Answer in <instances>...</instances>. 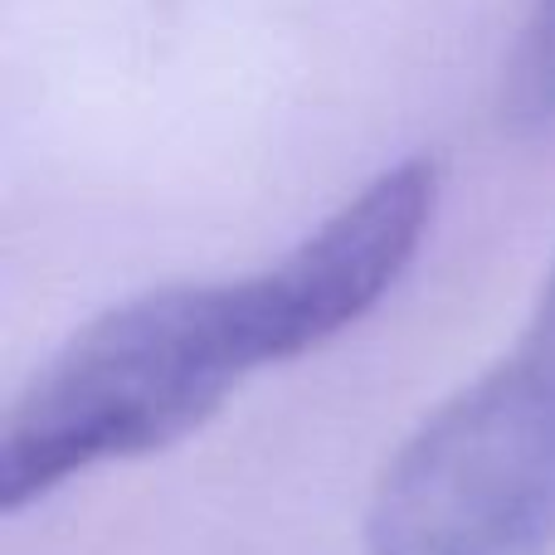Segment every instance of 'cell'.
Wrapping results in <instances>:
<instances>
[{
    "mask_svg": "<svg viewBox=\"0 0 555 555\" xmlns=\"http://www.w3.org/2000/svg\"><path fill=\"white\" fill-rule=\"evenodd\" d=\"M439 201L429 156L380 171L293 254L230 283H176L98 312L25 385L0 429V512L98 463L201 429L254 371L356 326L414 263Z\"/></svg>",
    "mask_w": 555,
    "mask_h": 555,
    "instance_id": "6da1fadb",
    "label": "cell"
},
{
    "mask_svg": "<svg viewBox=\"0 0 555 555\" xmlns=\"http://www.w3.org/2000/svg\"><path fill=\"white\" fill-rule=\"evenodd\" d=\"M371 555H555V263L527 332L404 439L365 517Z\"/></svg>",
    "mask_w": 555,
    "mask_h": 555,
    "instance_id": "7a4b0ae2",
    "label": "cell"
},
{
    "mask_svg": "<svg viewBox=\"0 0 555 555\" xmlns=\"http://www.w3.org/2000/svg\"><path fill=\"white\" fill-rule=\"evenodd\" d=\"M502 117L517 132L555 127V0H537L521 25L517 54L507 64V88H502Z\"/></svg>",
    "mask_w": 555,
    "mask_h": 555,
    "instance_id": "3957f363",
    "label": "cell"
}]
</instances>
